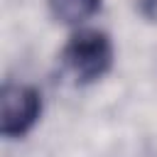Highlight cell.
<instances>
[{
    "instance_id": "1",
    "label": "cell",
    "mask_w": 157,
    "mask_h": 157,
    "mask_svg": "<svg viewBox=\"0 0 157 157\" xmlns=\"http://www.w3.org/2000/svg\"><path fill=\"white\" fill-rule=\"evenodd\" d=\"M113 56H115L113 42L105 32L81 29L66 42L61 52V64H64V71L76 83L86 86V83L103 78L110 71Z\"/></svg>"
},
{
    "instance_id": "2",
    "label": "cell",
    "mask_w": 157,
    "mask_h": 157,
    "mask_svg": "<svg viewBox=\"0 0 157 157\" xmlns=\"http://www.w3.org/2000/svg\"><path fill=\"white\" fill-rule=\"evenodd\" d=\"M42 115V96L34 86L5 83L0 93V132L7 140L25 137Z\"/></svg>"
},
{
    "instance_id": "3",
    "label": "cell",
    "mask_w": 157,
    "mask_h": 157,
    "mask_svg": "<svg viewBox=\"0 0 157 157\" xmlns=\"http://www.w3.org/2000/svg\"><path fill=\"white\" fill-rule=\"evenodd\" d=\"M47 5L64 25H81L101 10V0H47Z\"/></svg>"
},
{
    "instance_id": "4",
    "label": "cell",
    "mask_w": 157,
    "mask_h": 157,
    "mask_svg": "<svg viewBox=\"0 0 157 157\" xmlns=\"http://www.w3.org/2000/svg\"><path fill=\"white\" fill-rule=\"evenodd\" d=\"M140 12L145 20L157 25V0H140Z\"/></svg>"
}]
</instances>
